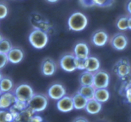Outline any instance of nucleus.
<instances>
[{
  "mask_svg": "<svg viewBox=\"0 0 131 122\" xmlns=\"http://www.w3.org/2000/svg\"><path fill=\"white\" fill-rule=\"evenodd\" d=\"M48 35L45 31L40 29H34L28 36V40L33 47L37 49L45 48L48 43Z\"/></svg>",
  "mask_w": 131,
  "mask_h": 122,
  "instance_id": "1",
  "label": "nucleus"
},
{
  "mask_svg": "<svg viewBox=\"0 0 131 122\" xmlns=\"http://www.w3.org/2000/svg\"><path fill=\"white\" fill-rule=\"evenodd\" d=\"M88 24V17L80 12H74L70 16L68 21L69 29L73 31H83Z\"/></svg>",
  "mask_w": 131,
  "mask_h": 122,
  "instance_id": "2",
  "label": "nucleus"
},
{
  "mask_svg": "<svg viewBox=\"0 0 131 122\" xmlns=\"http://www.w3.org/2000/svg\"><path fill=\"white\" fill-rule=\"evenodd\" d=\"M48 100L46 97L42 94H34L27 103L28 108L34 113L42 112L46 109Z\"/></svg>",
  "mask_w": 131,
  "mask_h": 122,
  "instance_id": "3",
  "label": "nucleus"
},
{
  "mask_svg": "<svg viewBox=\"0 0 131 122\" xmlns=\"http://www.w3.org/2000/svg\"><path fill=\"white\" fill-rule=\"evenodd\" d=\"M113 70L121 79H126L131 72V65L127 58H121L114 64Z\"/></svg>",
  "mask_w": 131,
  "mask_h": 122,
  "instance_id": "4",
  "label": "nucleus"
},
{
  "mask_svg": "<svg viewBox=\"0 0 131 122\" xmlns=\"http://www.w3.org/2000/svg\"><path fill=\"white\" fill-rule=\"evenodd\" d=\"M14 94L17 100L28 103L34 95V92L31 86L27 84H21L16 88Z\"/></svg>",
  "mask_w": 131,
  "mask_h": 122,
  "instance_id": "5",
  "label": "nucleus"
},
{
  "mask_svg": "<svg viewBox=\"0 0 131 122\" xmlns=\"http://www.w3.org/2000/svg\"><path fill=\"white\" fill-rule=\"evenodd\" d=\"M59 65L63 70L67 72H73L77 69V58L73 53H66L61 56Z\"/></svg>",
  "mask_w": 131,
  "mask_h": 122,
  "instance_id": "6",
  "label": "nucleus"
},
{
  "mask_svg": "<svg viewBox=\"0 0 131 122\" xmlns=\"http://www.w3.org/2000/svg\"><path fill=\"white\" fill-rule=\"evenodd\" d=\"M110 82L109 73L103 70H99L94 73L93 87L95 89L107 88Z\"/></svg>",
  "mask_w": 131,
  "mask_h": 122,
  "instance_id": "7",
  "label": "nucleus"
},
{
  "mask_svg": "<svg viewBox=\"0 0 131 122\" xmlns=\"http://www.w3.org/2000/svg\"><path fill=\"white\" fill-rule=\"evenodd\" d=\"M111 45L116 51L125 49L128 44L127 36L122 33H118L113 36L111 39Z\"/></svg>",
  "mask_w": 131,
  "mask_h": 122,
  "instance_id": "8",
  "label": "nucleus"
},
{
  "mask_svg": "<svg viewBox=\"0 0 131 122\" xmlns=\"http://www.w3.org/2000/svg\"><path fill=\"white\" fill-rule=\"evenodd\" d=\"M48 95L53 100H59L66 95V90L61 84H53L48 90Z\"/></svg>",
  "mask_w": 131,
  "mask_h": 122,
  "instance_id": "9",
  "label": "nucleus"
},
{
  "mask_svg": "<svg viewBox=\"0 0 131 122\" xmlns=\"http://www.w3.org/2000/svg\"><path fill=\"white\" fill-rule=\"evenodd\" d=\"M109 40L107 33L103 30H98L93 33L91 36V42L97 47H103L105 46Z\"/></svg>",
  "mask_w": 131,
  "mask_h": 122,
  "instance_id": "10",
  "label": "nucleus"
},
{
  "mask_svg": "<svg viewBox=\"0 0 131 122\" xmlns=\"http://www.w3.org/2000/svg\"><path fill=\"white\" fill-rule=\"evenodd\" d=\"M57 70V65L53 59L46 58L42 60L41 65V71L45 76H51L54 75Z\"/></svg>",
  "mask_w": 131,
  "mask_h": 122,
  "instance_id": "11",
  "label": "nucleus"
},
{
  "mask_svg": "<svg viewBox=\"0 0 131 122\" xmlns=\"http://www.w3.org/2000/svg\"><path fill=\"white\" fill-rule=\"evenodd\" d=\"M17 101L16 96L12 92L2 93L0 97V110H7L10 109Z\"/></svg>",
  "mask_w": 131,
  "mask_h": 122,
  "instance_id": "12",
  "label": "nucleus"
},
{
  "mask_svg": "<svg viewBox=\"0 0 131 122\" xmlns=\"http://www.w3.org/2000/svg\"><path fill=\"white\" fill-rule=\"evenodd\" d=\"M57 107L62 113H69L73 110L74 105L72 97L68 95H65L60 100H57Z\"/></svg>",
  "mask_w": 131,
  "mask_h": 122,
  "instance_id": "13",
  "label": "nucleus"
},
{
  "mask_svg": "<svg viewBox=\"0 0 131 122\" xmlns=\"http://www.w3.org/2000/svg\"><path fill=\"white\" fill-rule=\"evenodd\" d=\"M73 54L77 58L86 60L89 56V48L85 42H79L75 46Z\"/></svg>",
  "mask_w": 131,
  "mask_h": 122,
  "instance_id": "14",
  "label": "nucleus"
},
{
  "mask_svg": "<svg viewBox=\"0 0 131 122\" xmlns=\"http://www.w3.org/2000/svg\"><path fill=\"white\" fill-rule=\"evenodd\" d=\"M7 56L9 62L13 64H17L23 60L25 55L23 51L19 47H12L7 54Z\"/></svg>",
  "mask_w": 131,
  "mask_h": 122,
  "instance_id": "15",
  "label": "nucleus"
},
{
  "mask_svg": "<svg viewBox=\"0 0 131 122\" xmlns=\"http://www.w3.org/2000/svg\"><path fill=\"white\" fill-rule=\"evenodd\" d=\"M100 67V60L96 57L89 56L85 60V70L91 73H95L99 70Z\"/></svg>",
  "mask_w": 131,
  "mask_h": 122,
  "instance_id": "16",
  "label": "nucleus"
},
{
  "mask_svg": "<svg viewBox=\"0 0 131 122\" xmlns=\"http://www.w3.org/2000/svg\"><path fill=\"white\" fill-rule=\"evenodd\" d=\"M102 103L99 102L94 99L88 100L85 109L89 114H96L100 113L102 110Z\"/></svg>",
  "mask_w": 131,
  "mask_h": 122,
  "instance_id": "17",
  "label": "nucleus"
},
{
  "mask_svg": "<svg viewBox=\"0 0 131 122\" xmlns=\"http://www.w3.org/2000/svg\"><path fill=\"white\" fill-rule=\"evenodd\" d=\"M71 97L73 102L74 109H76L77 110L85 109L88 102V99H85L84 97H83L78 92L74 94Z\"/></svg>",
  "mask_w": 131,
  "mask_h": 122,
  "instance_id": "18",
  "label": "nucleus"
},
{
  "mask_svg": "<svg viewBox=\"0 0 131 122\" xmlns=\"http://www.w3.org/2000/svg\"><path fill=\"white\" fill-rule=\"evenodd\" d=\"M93 80H94V74L89 72H83L79 77V82L81 86H93Z\"/></svg>",
  "mask_w": 131,
  "mask_h": 122,
  "instance_id": "19",
  "label": "nucleus"
},
{
  "mask_svg": "<svg viewBox=\"0 0 131 122\" xmlns=\"http://www.w3.org/2000/svg\"><path fill=\"white\" fill-rule=\"evenodd\" d=\"M110 97L109 91L106 88L95 89L94 98L96 100L100 103L106 102Z\"/></svg>",
  "mask_w": 131,
  "mask_h": 122,
  "instance_id": "20",
  "label": "nucleus"
},
{
  "mask_svg": "<svg viewBox=\"0 0 131 122\" xmlns=\"http://www.w3.org/2000/svg\"><path fill=\"white\" fill-rule=\"evenodd\" d=\"M79 93L88 99V100L94 99L95 88L93 86H81L77 91Z\"/></svg>",
  "mask_w": 131,
  "mask_h": 122,
  "instance_id": "21",
  "label": "nucleus"
},
{
  "mask_svg": "<svg viewBox=\"0 0 131 122\" xmlns=\"http://www.w3.org/2000/svg\"><path fill=\"white\" fill-rule=\"evenodd\" d=\"M14 87V83L12 79L9 77H3L0 80V91L2 93L10 92Z\"/></svg>",
  "mask_w": 131,
  "mask_h": 122,
  "instance_id": "22",
  "label": "nucleus"
},
{
  "mask_svg": "<svg viewBox=\"0 0 131 122\" xmlns=\"http://www.w3.org/2000/svg\"><path fill=\"white\" fill-rule=\"evenodd\" d=\"M128 16H122L116 21V27L121 31H126L128 30Z\"/></svg>",
  "mask_w": 131,
  "mask_h": 122,
  "instance_id": "23",
  "label": "nucleus"
},
{
  "mask_svg": "<svg viewBox=\"0 0 131 122\" xmlns=\"http://www.w3.org/2000/svg\"><path fill=\"white\" fill-rule=\"evenodd\" d=\"M12 45L10 40L4 38L0 42V52L3 54H7L12 49Z\"/></svg>",
  "mask_w": 131,
  "mask_h": 122,
  "instance_id": "24",
  "label": "nucleus"
},
{
  "mask_svg": "<svg viewBox=\"0 0 131 122\" xmlns=\"http://www.w3.org/2000/svg\"><path fill=\"white\" fill-rule=\"evenodd\" d=\"M94 6L101 8H107L111 7L114 3V0H93Z\"/></svg>",
  "mask_w": 131,
  "mask_h": 122,
  "instance_id": "25",
  "label": "nucleus"
},
{
  "mask_svg": "<svg viewBox=\"0 0 131 122\" xmlns=\"http://www.w3.org/2000/svg\"><path fill=\"white\" fill-rule=\"evenodd\" d=\"M124 96L127 102L131 104V81L128 83L125 88Z\"/></svg>",
  "mask_w": 131,
  "mask_h": 122,
  "instance_id": "26",
  "label": "nucleus"
},
{
  "mask_svg": "<svg viewBox=\"0 0 131 122\" xmlns=\"http://www.w3.org/2000/svg\"><path fill=\"white\" fill-rule=\"evenodd\" d=\"M8 9L7 5L3 3H0V19H3L7 16Z\"/></svg>",
  "mask_w": 131,
  "mask_h": 122,
  "instance_id": "27",
  "label": "nucleus"
},
{
  "mask_svg": "<svg viewBox=\"0 0 131 122\" xmlns=\"http://www.w3.org/2000/svg\"><path fill=\"white\" fill-rule=\"evenodd\" d=\"M8 62L9 61H8L7 55L0 52V70L3 69Z\"/></svg>",
  "mask_w": 131,
  "mask_h": 122,
  "instance_id": "28",
  "label": "nucleus"
},
{
  "mask_svg": "<svg viewBox=\"0 0 131 122\" xmlns=\"http://www.w3.org/2000/svg\"><path fill=\"white\" fill-rule=\"evenodd\" d=\"M85 60H86L77 58V70H85Z\"/></svg>",
  "mask_w": 131,
  "mask_h": 122,
  "instance_id": "29",
  "label": "nucleus"
},
{
  "mask_svg": "<svg viewBox=\"0 0 131 122\" xmlns=\"http://www.w3.org/2000/svg\"><path fill=\"white\" fill-rule=\"evenodd\" d=\"M79 3L83 7L85 8L94 7L93 0H79Z\"/></svg>",
  "mask_w": 131,
  "mask_h": 122,
  "instance_id": "30",
  "label": "nucleus"
},
{
  "mask_svg": "<svg viewBox=\"0 0 131 122\" xmlns=\"http://www.w3.org/2000/svg\"><path fill=\"white\" fill-rule=\"evenodd\" d=\"M7 110H0V122H7L6 120Z\"/></svg>",
  "mask_w": 131,
  "mask_h": 122,
  "instance_id": "31",
  "label": "nucleus"
},
{
  "mask_svg": "<svg viewBox=\"0 0 131 122\" xmlns=\"http://www.w3.org/2000/svg\"><path fill=\"white\" fill-rule=\"evenodd\" d=\"M30 122H42V118L38 115L32 116V117L30 118Z\"/></svg>",
  "mask_w": 131,
  "mask_h": 122,
  "instance_id": "32",
  "label": "nucleus"
},
{
  "mask_svg": "<svg viewBox=\"0 0 131 122\" xmlns=\"http://www.w3.org/2000/svg\"><path fill=\"white\" fill-rule=\"evenodd\" d=\"M126 8H127V12L129 13V14H130L131 16V0H128V2L127 3L126 5Z\"/></svg>",
  "mask_w": 131,
  "mask_h": 122,
  "instance_id": "33",
  "label": "nucleus"
},
{
  "mask_svg": "<svg viewBox=\"0 0 131 122\" xmlns=\"http://www.w3.org/2000/svg\"><path fill=\"white\" fill-rule=\"evenodd\" d=\"M73 122H89V121H88V119L83 118V117H79V118H76V119L73 121Z\"/></svg>",
  "mask_w": 131,
  "mask_h": 122,
  "instance_id": "34",
  "label": "nucleus"
},
{
  "mask_svg": "<svg viewBox=\"0 0 131 122\" xmlns=\"http://www.w3.org/2000/svg\"><path fill=\"white\" fill-rule=\"evenodd\" d=\"M128 30H131V16H128Z\"/></svg>",
  "mask_w": 131,
  "mask_h": 122,
  "instance_id": "35",
  "label": "nucleus"
},
{
  "mask_svg": "<svg viewBox=\"0 0 131 122\" xmlns=\"http://www.w3.org/2000/svg\"><path fill=\"white\" fill-rule=\"evenodd\" d=\"M47 2H48L49 3H56L59 0H46Z\"/></svg>",
  "mask_w": 131,
  "mask_h": 122,
  "instance_id": "36",
  "label": "nucleus"
},
{
  "mask_svg": "<svg viewBox=\"0 0 131 122\" xmlns=\"http://www.w3.org/2000/svg\"><path fill=\"white\" fill-rule=\"evenodd\" d=\"M3 39H4V38H3V35H2V34L0 33V42H2V41L3 40Z\"/></svg>",
  "mask_w": 131,
  "mask_h": 122,
  "instance_id": "37",
  "label": "nucleus"
},
{
  "mask_svg": "<svg viewBox=\"0 0 131 122\" xmlns=\"http://www.w3.org/2000/svg\"><path fill=\"white\" fill-rule=\"evenodd\" d=\"M3 78V74H2V73L1 72V71H0V80H2V79Z\"/></svg>",
  "mask_w": 131,
  "mask_h": 122,
  "instance_id": "38",
  "label": "nucleus"
},
{
  "mask_svg": "<svg viewBox=\"0 0 131 122\" xmlns=\"http://www.w3.org/2000/svg\"><path fill=\"white\" fill-rule=\"evenodd\" d=\"M2 92L1 91H0V97L2 96Z\"/></svg>",
  "mask_w": 131,
  "mask_h": 122,
  "instance_id": "39",
  "label": "nucleus"
}]
</instances>
